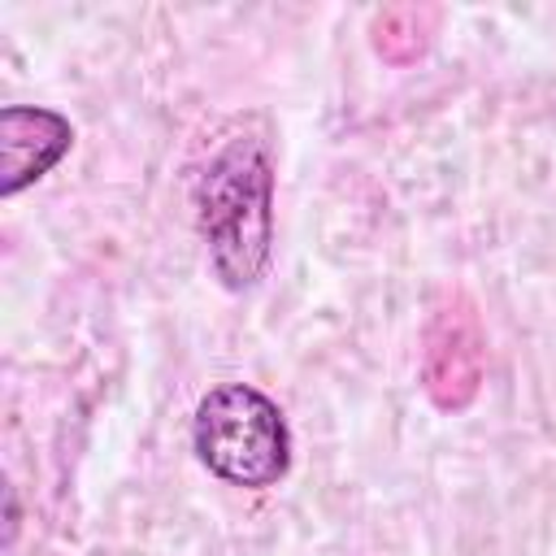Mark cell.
I'll list each match as a JSON object with an SVG mask.
<instances>
[{"label":"cell","instance_id":"cell-1","mask_svg":"<svg viewBox=\"0 0 556 556\" xmlns=\"http://www.w3.org/2000/svg\"><path fill=\"white\" fill-rule=\"evenodd\" d=\"M195 226L226 291H252L274 256V161L265 135H230L195 178Z\"/></svg>","mask_w":556,"mask_h":556},{"label":"cell","instance_id":"cell-2","mask_svg":"<svg viewBox=\"0 0 556 556\" xmlns=\"http://www.w3.org/2000/svg\"><path fill=\"white\" fill-rule=\"evenodd\" d=\"M191 439L208 473L243 491H265L291 469L287 417L265 391L248 382L213 387L195 408Z\"/></svg>","mask_w":556,"mask_h":556},{"label":"cell","instance_id":"cell-3","mask_svg":"<svg viewBox=\"0 0 556 556\" xmlns=\"http://www.w3.org/2000/svg\"><path fill=\"white\" fill-rule=\"evenodd\" d=\"M486 378V330L465 291H443L421 330V391L439 413H465Z\"/></svg>","mask_w":556,"mask_h":556},{"label":"cell","instance_id":"cell-4","mask_svg":"<svg viewBox=\"0 0 556 556\" xmlns=\"http://www.w3.org/2000/svg\"><path fill=\"white\" fill-rule=\"evenodd\" d=\"M74 148V126L56 109L9 104L0 109V195H17L39 182Z\"/></svg>","mask_w":556,"mask_h":556},{"label":"cell","instance_id":"cell-5","mask_svg":"<svg viewBox=\"0 0 556 556\" xmlns=\"http://www.w3.org/2000/svg\"><path fill=\"white\" fill-rule=\"evenodd\" d=\"M439 22H443L439 4H417V0L387 4L369 22V43L387 65H413L430 52V43L439 35Z\"/></svg>","mask_w":556,"mask_h":556}]
</instances>
